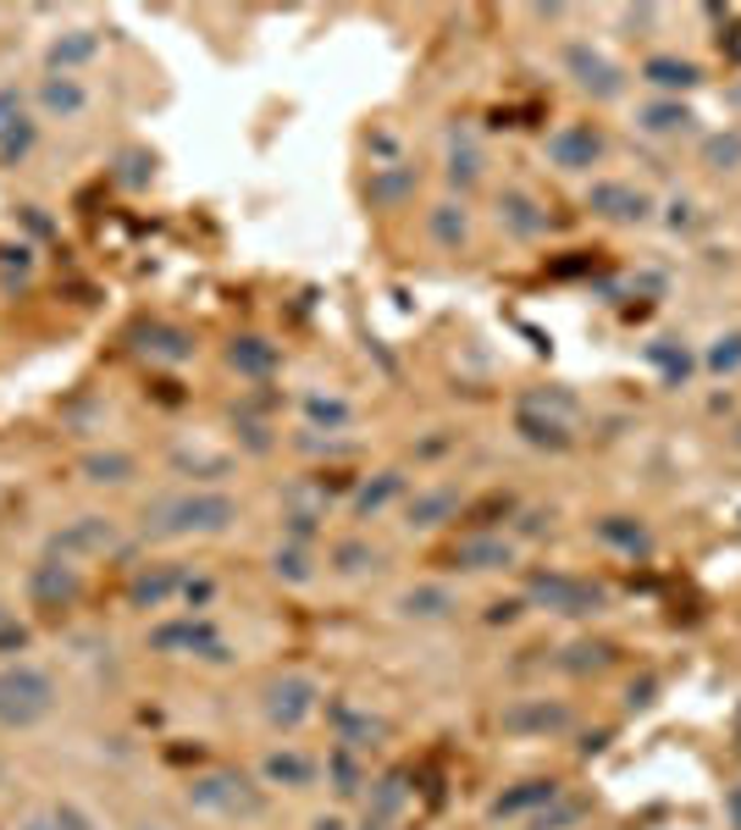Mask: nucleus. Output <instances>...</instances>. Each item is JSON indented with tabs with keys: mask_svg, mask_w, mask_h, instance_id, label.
<instances>
[{
	"mask_svg": "<svg viewBox=\"0 0 741 830\" xmlns=\"http://www.w3.org/2000/svg\"><path fill=\"white\" fill-rule=\"evenodd\" d=\"M670 344H675V338H659V344H653V349H648V360H659V366H664V377H670V382H681V377H686V371H692V360H686V349H681V355H675V349H670Z\"/></svg>",
	"mask_w": 741,
	"mask_h": 830,
	"instance_id": "obj_22",
	"label": "nucleus"
},
{
	"mask_svg": "<svg viewBox=\"0 0 741 830\" xmlns=\"http://www.w3.org/2000/svg\"><path fill=\"white\" fill-rule=\"evenodd\" d=\"M393 493H398V476H382L377 487H366V493H360V509H382Z\"/></svg>",
	"mask_w": 741,
	"mask_h": 830,
	"instance_id": "obj_28",
	"label": "nucleus"
},
{
	"mask_svg": "<svg viewBox=\"0 0 741 830\" xmlns=\"http://www.w3.org/2000/svg\"><path fill=\"white\" fill-rule=\"evenodd\" d=\"M741 366V333H730V338H719L714 349H708V371L714 377H725V371H736Z\"/></svg>",
	"mask_w": 741,
	"mask_h": 830,
	"instance_id": "obj_23",
	"label": "nucleus"
},
{
	"mask_svg": "<svg viewBox=\"0 0 741 830\" xmlns=\"http://www.w3.org/2000/svg\"><path fill=\"white\" fill-rule=\"evenodd\" d=\"M409 183H415L409 172H382V178L371 183V194H377L382 205H393V200H404V189H409Z\"/></svg>",
	"mask_w": 741,
	"mask_h": 830,
	"instance_id": "obj_25",
	"label": "nucleus"
},
{
	"mask_svg": "<svg viewBox=\"0 0 741 830\" xmlns=\"http://www.w3.org/2000/svg\"><path fill=\"white\" fill-rule=\"evenodd\" d=\"M708 161H725V167H736V161H741V133H730V138H714V145H708Z\"/></svg>",
	"mask_w": 741,
	"mask_h": 830,
	"instance_id": "obj_29",
	"label": "nucleus"
},
{
	"mask_svg": "<svg viewBox=\"0 0 741 830\" xmlns=\"http://www.w3.org/2000/svg\"><path fill=\"white\" fill-rule=\"evenodd\" d=\"M642 78H648L653 89H692L703 72H697V61H681V56H653V61H642Z\"/></svg>",
	"mask_w": 741,
	"mask_h": 830,
	"instance_id": "obj_10",
	"label": "nucleus"
},
{
	"mask_svg": "<svg viewBox=\"0 0 741 830\" xmlns=\"http://www.w3.org/2000/svg\"><path fill=\"white\" fill-rule=\"evenodd\" d=\"M548 156H553L559 172H586L592 161L604 156V133L586 127V122H564V127L548 138Z\"/></svg>",
	"mask_w": 741,
	"mask_h": 830,
	"instance_id": "obj_3",
	"label": "nucleus"
},
{
	"mask_svg": "<svg viewBox=\"0 0 741 830\" xmlns=\"http://www.w3.org/2000/svg\"><path fill=\"white\" fill-rule=\"evenodd\" d=\"M564 67L575 72V83H581L586 94H598V100H615V94L626 89L620 67H615V61H604L592 45H564Z\"/></svg>",
	"mask_w": 741,
	"mask_h": 830,
	"instance_id": "obj_4",
	"label": "nucleus"
},
{
	"mask_svg": "<svg viewBox=\"0 0 741 830\" xmlns=\"http://www.w3.org/2000/svg\"><path fill=\"white\" fill-rule=\"evenodd\" d=\"M45 105L72 116V111H83V89H78L72 78H50V83H45Z\"/></svg>",
	"mask_w": 741,
	"mask_h": 830,
	"instance_id": "obj_19",
	"label": "nucleus"
},
{
	"mask_svg": "<svg viewBox=\"0 0 741 830\" xmlns=\"http://www.w3.org/2000/svg\"><path fill=\"white\" fill-rule=\"evenodd\" d=\"M449 509H454V493H426L420 504H409V526H437Z\"/></svg>",
	"mask_w": 741,
	"mask_h": 830,
	"instance_id": "obj_20",
	"label": "nucleus"
},
{
	"mask_svg": "<svg viewBox=\"0 0 741 830\" xmlns=\"http://www.w3.org/2000/svg\"><path fill=\"white\" fill-rule=\"evenodd\" d=\"M736 737H741V726H736Z\"/></svg>",
	"mask_w": 741,
	"mask_h": 830,
	"instance_id": "obj_31",
	"label": "nucleus"
},
{
	"mask_svg": "<svg viewBox=\"0 0 741 830\" xmlns=\"http://www.w3.org/2000/svg\"><path fill=\"white\" fill-rule=\"evenodd\" d=\"M161 515H172V520H167V531H222L238 509H233V498L200 493V498H178V504H167Z\"/></svg>",
	"mask_w": 741,
	"mask_h": 830,
	"instance_id": "obj_5",
	"label": "nucleus"
},
{
	"mask_svg": "<svg viewBox=\"0 0 741 830\" xmlns=\"http://www.w3.org/2000/svg\"><path fill=\"white\" fill-rule=\"evenodd\" d=\"M586 205L598 211V216H609V222H642L653 211V200L642 189H631V183H592Z\"/></svg>",
	"mask_w": 741,
	"mask_h": 830,
	"instance_id": "obj_6",
	"label": "nucleus"
},
{
	"mask_svg": "<svg viewBox=\"0 0 741 830\" xmlns=\"http://www.w3.org/2000/svg\"><path fill=\"white\" fill-rule=\"evenodd\" d=\"M29 145H34V127L23 122L18 133H7V138H0V161H18V156H23Z\"/></svg>",
	"mask_w": 741,
	"mask_h": 830,
	"instance_id": "obj_27",
	"label": "nucleus"
},
{
	"mask_svg": "<svg viewBox=\"0 0 741 830\" xmlns=\"http://www.w3.org/2000/svg\"><path fill=\"white\" fill-rule=\"evenodd\" d=\"M520 433H526L531 444H548V449H564V444H570L559 422H542V415H531V410H520Z\"/></svg>",
	"mask_w": 741,
	"mask_h": 830,
	"instance_id": "obj_18",
	"label": "nucleus"
},
{
	"mask_svg": "<svg viewBox=\"0 0 741 830\" xmlns=\"http://www.w3.org/2000/svg\"><path fill=\"white\" fill-rule=\"evenodd\" d=\"M553 797H559V786H553V781H526L520 792L498 797V803H493V814H526V808H542V803H553Z\"/></svg>",
	"mask_w": 741,
	"mask_h": 830,
	"instance_id": "obj_14",
	"label": "nucleus"
},
{
	"mask_svg": "<svg viewBox=\"0 0 741 830\" xmlns=\"http://www.w3.org/2000/svg\"><path fill=\"white\" fill-rule=\"evenodd\" d=\"M592 531H598V542H609V548H620V553H648V548H653V531H648L637 515H604Z\"/></svg>",
	"mask_w": 741,
	"mask_h": 830,
	"instance_id": "obj_9",
	"label": "nucleus"
},
{
	"mask_svg": "<svg viewBox=\"0 0 741 830\" xmlns=\"http://www.w3.org/2000/svg\"><path fill=\"white\" fill-rule=\"evenodd\" d=\"M344 571H366V548H344Z\"/></svg>",
	"mask_w": 741,
	"mask_h": 830,
	"instance_id": "obj_30",
	"label": "nucleus"
},
{
	"mask_svg": "<svg viewBox=\"0 0 741 830\" xmlns=\"http://www.w3.org/2000/svg\"><path fill=\"white\" fill-rule=\"evenodd\" d=\"M271 360H277V355H271V349H266L260 338H238V344H233V366H244L249 377L271 371Z\"/></svg>",
	"mask_w": 741,
	"mask_h": 830,
	"instance_id": "obj_16",
	"label": "nucleus"
},
{
	"mask_svg": "<svg viewBox=\"0 0 741 830\" xmlns=\"http://www.w3.org/2000/svg\"><path fill=\"white\" fill-rule=\"evenodd\" d=\"M50 709V681L40 670H7L0 675V720L7 726H29Z\"/></svg>",
	"mask_w": 741,
	"mask_h": 830,
	"instance_id": "obj_1",
	"label": "nucleus"
},
{
	"mask_svg": "<svg viewBox=\"0 0 741 830\" xmlns=\"http://www.w3.org/2000/svg\"><path fill=\"white\" fill-rule=\"evenodd\" d=\"M498 222L515 233V238H537L542 227H548V211L531 200V194H520V189H504V200H498Z\"/></svg>",
	"mask_w": 741,
	"mask_h": 830,
	"instance_id": "obj_8",
	"label": "nucleus"
},
{
	"mask_svg": "<svg viewBox=\"0 0 741 830\" xmlns=\"http://www.w3.org/2000/svg\"><path fill=\"white\" fill-rule=\"evenodd\" d=\"M509 560H515V548L498 542V537H476V542L460 548V565H465V571H498V565H509Z\"/></svg>",
	"mask_w": 741,
	"mask_h": 830,
	"instance_id": "obj_13",
	"label": "nucleus"
},
{
	"mask_svg": "<svg viewBox=\"0 0 741 830\" xmlns=\"http://www.w3.org/2000/svg\"><path fill=\"white\" fill-rule=\"evenodd\" d=\"M311 709H316V686H311V681H277L271 698H266V715H271L277 726H300Z\"/></svg>",
	"mask_w": 741,
	"mask_h": 830,
	"instance_id": "obj_7",
	"label": "nucleus"
},
{
	"mask_svg": "<svg viewBox=\"0 0 741 830\" xmlns=\"http://www.w3.org/2000/svg\"><path fill=\"white\" fill-rule=\"evenodd\" d=\"M642 127H648V133H675V127H692V111L675 105V100H659V105L642 111Z\"/></svg>",
	"mask_w": 741,
	"mask_h": 830,
	"instance_id": "obj_15",
	"label": "nucleus"
},
{
	"mask_svg": "<svg viewBox=\"0 0 741 830\" xmlns=\"http://www.w3.org/2000/svg\"><path fill=\"white\" fill-rule=\"evenodd\" d=\"M449 609H454V598L442 587H420V593L404 598V615H449Z\"/></svg>",
	"mask_w": 741,
	"mask_h": 830,
	"instance_id": "obj_21",
	"label": "nucleus"
},
{
	"mask_svg": "<svg viewBox=\"0 0 741 830\" xmlns=\"http://www.w3.org/2000/svg\"><path fill=\"white\" fill-rule=\"evenodd\" d=\"M23 100H18V89H0V138H7V133H18L23 127Z\"/></svg>",
	"mask_w": 741,
	"mask_h": 830,
	"instance_id": "obj_26",
	"label": "nucleus"
},
{
	"mask_svg": "<svg viewBox=\"0 0 741 830\" xmlns=\"http://www.w3.org/2000/svg\"><path fill=\"white\" fill-rule=\"evenodd\" d=\"M531 598L559 609V615H598L609 604L604 587H592V582H575V576H537L531 582Z\"/></svg>",
	"mask_w": 741,
	"mask_h": 830,
	"instance_id": "obj_2",
	"label": "nucleus"
},
{
	"mask_svg": "<svg viewBox=\"0 0 741 830\" xmlns=\"http://www.w3.org/2000/svg\"><path fill=\"white\" fill-rule=\"evenodd\" d=\"M266 770H271V781H293V786L311 781V759H300V753H277Z\"/></svg>",
	"mask_w": 741,
	"mask_h": 830,
	"instance_id": "obj_24",
	"label": "nucleus"
},
{
	"mask_svg": "<svg viewBox=\"0 0 741 830\" xmlns=\"http://www.w3.org/2000/svg\"><path fill=\"white\" fill-rule=\"evenodd\" d=\"M504 726H537V731H564L570 726V709H559V704H548V709H531V715H504Z\"/></svg>",
	"mask_w": 741,
	"mask_h": 830,
	"instance_id": "obj_17",
	"label": "nucleus"
},
{
	"mask_svg": "<svg viewBox=\"0 0 741 830\" xmlns=\"http://www.w3.org/2000/svg\"><path fill=\"white\" fill-rule=\"evenodd\" d=\"M449 178L460 183V189H471L476 178H482V150L471 145V133H449Z\"/></svg>",
	"mask_w": 741,
	"mask_h": 830,
	"instance_id": "obj_11",
	"label": "nucleus"
},
{
	"mask_svg": "<svg viewBox=\"0 0 741 830\" xmlns=\"http://www.w3.org/2000/svg\"><path fill=\"white\" fill-rule=\"evenodd\" d=\"M426 227H431V238H437L442 249H460V244L471 238V216H465V205H437V211L426 216Z\"/></svg>",
	"mask_w": 741,
	"mask_h": 830,
	"instance_id": "obj_12",
	"label": "nucleus"
}]
</instances>
